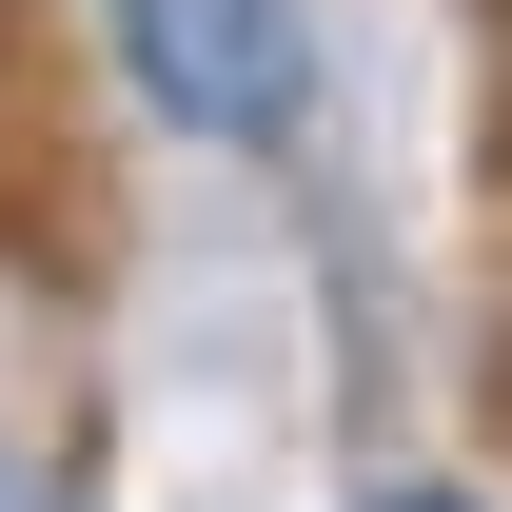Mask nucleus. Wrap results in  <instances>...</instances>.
I'll use <instances>...</instances> for the list:
<instances>
[{
	"label": "nucleus",
	"mask_w": 512,
	"mask_h": 512,
	"mask_svg": "<svg viewBox=\"0 0 512 512\" xmlns=\"http://www.w3.org/2000/svg\"><path fill=\"white\" fill-rule=\"evenodd\" d=\"M119 60H138V99L197 119V138H276V99H296L276 0H119Z\"/></svg>",
	"instance_id": "1"
},
{
	"label": "nucleus",
	"mask_w": 512,
	"mask_h": 512,
	"mask_svg": "<svg viewBox=\"0 0 512 512\" xmlns=\"http://www.w3.org/2000/svg\"><path fill=\"white\" fill-rule=\"evenodd\" d=\"M375 512H473V493H375Z\"/></svg>",
	"instance_id": "2"
}]
</instances>
